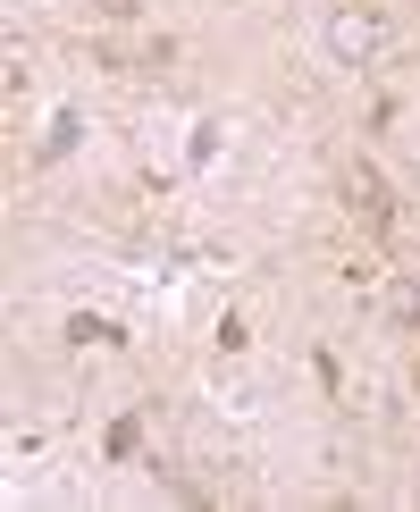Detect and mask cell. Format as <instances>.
I'll return each instance as SVG.
<instances>
[{
	"instance_id": "obj_2",
	"label": "cell",
	"mask_w": 420,
	"mask_h": 512,
	"mask_svg": "<svg viewBox=\"0 0 420 512\" xmlns=\"http://www.w3.org/2000/svg\"><path fill=\"white\" fill-rule=\"evenodd\" d=\"M345 194H353V210H362L370 227H387V219H395V202H387V177H378L370 160H353V168H345Z\"/></svg>"
},
{
	"instance_id": "obj_4",
	"label": "cell",
	"mask_w": 420,
	"mask_h": 512,
	"mask_svg": "<svg viewBox=\"0 0 420 512\" xmlns=\"http://www.w3.org/2000/svg\"><path fill=\"white\" fill-rule=\"evenodd\" d=\"M387 319H395V328H420V286H412V277L387 286Z\"/></svg>"
},
{
	"instance_id": "obj_5",
	"label": "cell",
	"mask_w": 420,
	"mask_h": 512,
	"mask_svg": "<svg viewBox=\"0 0 420 512\" xmlns=\"http://www.w3.org/2000/svg\"><path fill=\"white\" fill-rule=\"evenodd\" d=\"M93 9H101V17H118V26H126V17H135L143 0H93Z\"/></svg>"
},
{
	"instance_id": "obj_1",
	"label": "cell",
	"mask_w": 420,
	"mask_h": 512,
	"mask_svg": "<svg viewBox=\"0 0 420 512\" xmlns=\"http://www.w3.org/2000/svg\"><path fill=\"white\" fill-rule=\"evenodd\" d=\"M328 51L345 59V68H370V59L387 51V17L378 9H336L328 17Z\"/></svg>"
},
{
	"instance_id": "obj_3",
	"label": "cell",
	"mask_w": 420,
	"mask_h": 512,
	"mask_svg": "<svg viewBox=\"0 0 420 512\" xmlns=\"http://www.w3.org/2000/svg\"><path fill=\"white\" fill-rule=\"evenodd\" d=\"M118 336L126 328H118V319H101V311H76L68 319V345H118Z\"/></svg>"
}]
</instances>
